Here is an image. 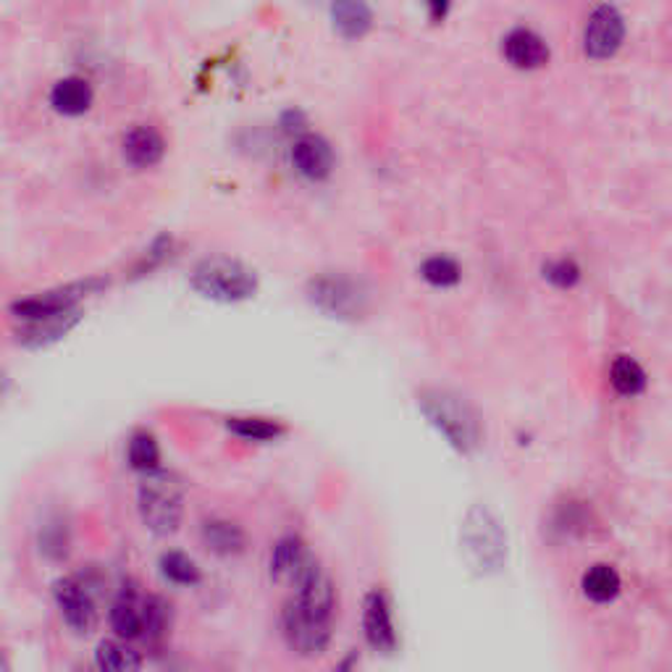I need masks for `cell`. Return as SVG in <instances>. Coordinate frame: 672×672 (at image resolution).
<instances>
[{
  "label": "cell",
  "instance_id": "1",
  "mask_svg": "<svg viewBox=\"0 0 672 672\" xmlns=\"http://www.w3.org/2000/svg\"><path fill=\"white\" fill-rule=\"evenodd\" d=\"M336 615V589L318 560H315L300 581L292 586V594L281 609V634L289 649L300 657L324 654L332 643Z\"/></svg>",
  "mask_w": 672,
  "mask_h": 672
},
{
  "label": "cell",
  "instance_id": "2",
  "mask_svg": "<svg viewBox=\"0 0 672 672\" xmlns=\"http://www.w3.org/2000/svg\"><path fill=\"white\" fill-rule=\"evenodd\" d=\"M418 407L426 421L445 436V441L460 455H473L481 447V418L468 400L447 389H423Z\"/></svg>",
  "mask_w": 672,
  "mask_h": 672
},
{
  "label": "cell",
  "instance_id": "3",
  "mask_svg": "<svg viewBox=\"0 0 672 672\" xmlns=\"http://www.w3.org/2000/svg\"><path fill=\"white\" fill-rule=\"evenodd\" d=\"M137 513L150 534H177L184 517V483L179 475L164 468L145 473L137 486Z\"/></svg>",
  "mask_w": 672,
  "mask_h": 672
},
{
  "label": "cell",
  "instance_id": "4",
  "mask_svg": "<svg viewBox=\"0 0 672 672\" xmlns=\"http://www.w3.org/2000/svg\"><path fill=\"white\" fill-rule=\"evenodd\" d=\"M460 544L468 564L479 575L500 573L507 562V530L483 504L468 509L460 528Z\"/></svg>",
  "mask_w": 672,
  "mask_h": 672
},
{
  "label": "cell",
  "instance_id": "5",
  "mask_svg": "<svg viewBox=\"0 0 672 672\" xmlns=\"http://www.w3.org/2000/svg\"><path fill=\"white\" fill-rule=\"evenodd\" d=\"M190 284L194 292L213 302H242L258 292V277L250 266L228 255H211L192 268Z\"/></svg>",
  "mask_w": 672,
  "mask_h": 672
},
{
  "label": "cell",
  "instance_id": "6",
  "mask_svg": "<svg viewBox=\"0 0 672 672\" xmlns=\"http://www.w3.org/2000/svg\"><path fill=\"white\" fill-rule=\"evenodd\" d=\"M307 298L321 313L352 321L366 313V289L347 273H318L307 284Z\"/></svg>",
  "mask_w": 672,
  "mask_h": 672
},
{
  "label": "cell",
  "instance_id": "7",
  "mask_svg": "<svg viewBox=\"0 0 672 672\" xmlns=\"http://www.w3.org/2000/svg\"><path fill=\"white\" fill-rule=\"evenodd\" d=\"M53 596H56V607L60 617H64V623L69 625L74 634L87 636L96 630L100 613L90 578L85 575L58 578L56 586H53Z\"/></svg>",
  "mask_w": 672,
  "mask_h": 672
},
{
  "label": "cell",
  "instance_id": "8",
  "mask_svg": "<svg viewBox=\"0 0 672 672\" xmlns=\"http://www.w3.org/2000/svg\"><path fill=\"white\" fill-rule=\"evenodd\" d=\"M100 287H105L103 279L74 281V284L48 289V292H40L32 294V298L13 302L11 315L19 321H35V318H45V315L77 311V302L87 298L90 292H98Z\"/></svg>",
  "mask_w": 672,
  "mask_h": 672
},
{
  "label": "cell",
  "instance_id": "9",
  "mask_svg": "<svg viewBox=\"0 0 672 672\" xmlns=\"http://www.w3.org/2000/svg\"><path fill=\"white\" fill-rule=\"evenodd\" d=\"M362 636H366L368 647L381 657H392L400 647L392 602L381 589L368 591L366 600H362Z\"/></svg>",
  "mask_w": 672,
  "mask_h": 672
},
{
  "label": "cell",
  "instance_id": "10",
  "mask_svg": "<svg viewBox=\"0 0 672 672\" xmlns=\"http://www.w3.org/2000/svg\"><path fill=\"white\" fill-rule=\"evenodd\" d=\"M625 22L615 5H596L583 26V51L591 58H609L620 51Z\"/></svg>",
  "mask_w": 672,
  "mask_h": 672
},
{
  "label": "cell",
  "instance_id": "11",
  "mask_svg": "<svg viewBox=\"0 0 672 672\" xmlns=\"http://www.w3.org/2000/svg\"><path fill=\"white\" fill-rule=\"evenodd\" d=\"M292 164L305 179L324 181L334 171V147L321 134L305 132L302 137L294 139Z\"/></svg>",
  "mask_w": 672,
  "mask_h": 672
},
{
  "label": "cell",
  "instance_id": "12",
  "mask_svg": "<svg viewBox=\"0 0 672 672\" xmlns=\"http://www.w3.org/2000/svg\"><path fill=\"white\" fill-rule=\"evenodd\" d=\"M502 53L515 69H541L549 60V45L539 32L528 30V26H515L502 40Z\"/></svg>",
  "mask_w": 672,
  "mask_h": 672
},
{
  "label": "cell",
  "instance_id": "13",
  "mask_svg": "<svg viewBox=\"0 0 672 672\" xmlns=\"http://www.w3.org/2000/svg\"><path fill=\"white\" fill-rule=\"evenodd\" d=\"M313 562H315V557L307 552L305 541H302L300 536H294V534L281 536V539L273 544L271 575H273V581L294 586V583L300 581V575L305 573Z\"/></svg>",
  "mask_w": 672,
  "mask_h": 672
},
{
  "label": "cell",
  "instance_id": "14",
  "mask_svg": "<svg viewBox=\"0 0 672 672\" xmlns=\"http://www.w3.org/2000/svg\"><path fill=\"white\" fill-rule=\"evenodd\" d=\"M109 620L116 638L124 641L145 638V594L137 589H121L111 604Z\"/></svg>",
  "mask_w": 672,
  "mask_h": 672
},
{
  "label": "cell",
  "instance_id": "15",
  "mask_svg": "<svg viewBox=\"0 0 672 672\" xmlns=\"http://www.w3.org/2000/svg\"><path fill=\"white\" fill-rule=\"evenodd\" d=\"M82 321V313L69 311V313H58V315H45V318L35 321H22V328H19V345L40 349L48 347L53 341H58L60 336H66L74 326Z\"/></svg>",
  "mask_w": 672,
  "mask_h": 672
},
{
  "label": "cell",
  "instance_id": "16",
  "mask_svg": "<svg viewBox=\"0 0 672 672\" xmlns=\"http://www.w3.org/2000/svg\"><path fill=\"white\" fill-rule=\"evenodd\" d=\"M121 150H124L126 164L134 168H150L156 166L166 153V139L156 126H132L130 132L124 134V143H121Z\"/></svg>",
  "mask_w": 672,
  "mask_h": 672
},
{
  "label": "cell",
  "instance_id": "17",
  "mask_svg": "<svg viewBox=\"0 0 672 672\" xmlns=\"http://www.w3.org/2000/svg\"><path fill=\"white\" fill-rule=\"evenodd\" d=\"M200 536H203V544L211 549L213 555L221 557H234L242 555L247 547V536L237 523L226 520V517H211V520L203 523L200 528Z\"/></svg>",
  "mask_w": 672,
  "mask_h": 672
},
{
  "label": "cell",
  "instance_id": "18",
  "mask_svg": "<svg viewBox=\"0 0 672 672\" xmlns=\"http://www.w3.org/2000/svg\"><path fill=\"white\" fill-rule=\"evenodd\" d=\"M92 85L82 77H64L53 85L51 105L64 116H82L92 105Z\"/></svg>",
  "mask_w": 672,
  "mask_h": 672
},
{
  "label": "cell",
  "instance_id": "19",
  "mask_svg": "<svg viewBox=\"0 0 672 672\" xmlns=\"http://www.w3.org/2000/svg\"><path fill=\"white\" fill-rule=\"evenodd\" d=\"M581 591L589 602L609 604L620 596L623 578L613 568V564H607V562L591 564V568L581 578Z\"/></svg>",
  "mask_w": 672,
  "mask_h": 672
},
{
  "label": "cell",
  "instance_id": "20",
  "mask_svg": "<svg viewBox=\"0 0 672 672\" xmlns=\"http://www.w3.org/2000/svg\"><path fill=\"white\" fill-rule=\"evenodd\" d=\"M98 672H143V657L124 638H105L96 649Z\"/></svg>",
  "mask_w": 672,
  "mask_h": 672
},
{
  "label": "cell",
  "instance_id": "21",
  "mask_svg": "<svg viewBox=\"0 0 672 672\" xmlns=\"http://www.w3.org/2000/svg\"><path fill=\"white\" fill-rule=\"evenodd\" d=\"M334 26L339 30L341 37H362L373 24V11L366 3H355V0H345V3L332 5Z\"/></svg>",
  "mask_w": 672,
  "mask_h": 672
},
{
  "label": "cell",
  "instance_id": "22",
  "mask_svg": "<svg viewBox=\"0 0 672 672\" xmlns=\"http://www.w3.org/2000/svg\"><path fill=\"white\" fill-rule=\"evenodd\" d=\"M609 384L620 396H638L647 389V371L628 355H617L609 366Z\"/></svg>",
  "mask_w": 672,
  "mask_h": 672
},
{
  "label": "cell",
  "instance_id": "23",
  "mask_svg": "<svg viewBox=\"0 0 672 672\" xmlns=\"http://www.w3.org/2000/svg\"><path fill=\"white\" fill-rule=\"evenodd\" d=\"M226 428L245 441H273L284 434V426L279 421L260 418V415H234V418H226Z\"/></svg>",
  "mask_w": 672,
  "mask_h": 672
},
{
  "label": "cell",
  "instance_id": "24",
  "mask_svg": "<svg viewBox=\"0 0 672 672\" xmlns=\"http://www.w3.org/2000/svg\"><path fill=\"white\" fill-rule=\"evenodd\" d=\"M158 568L160 575H164L168 583H177V586H198V583L203 581L198 562H194L190 555L177 552V549L160 555Z\"/></svg>",
  "mask_w": 672,
  "mask_h": 672
},
{
  "label": "cell",
  "instance_id": "25",
  "mask_svg": "<svg viewBox=\"0 0 672 672\" xmlns=\"http://www.w3.org/2000/svg\"><path fill=\"white\" fill-rule=\"evenodd\" d=\"M126 460H130V466L137 470V473H153V470H158L160 466V447L158 439L150 432H137L132 434L130 447H126Z\"/></svg>",
  "mask_w": 672,
  "mask_h": 672
},
{
  "label": "cell",
  "instance_id": "26",
  "mask_svg": "<svg viewBox=\"0 0 672 672\" xmlns=\"http://www.w3.org/2000/svg\"><path fill=\"white\" fill-rule=\"evenodd\" d=\"M421 277L434 287H455L460 281L462 271L460 264L449 255H434V258H426L421 266Z\"/></svg>",
  "mask_w": 672,
  "mask_h": 672
},
{
  "label": "cell",
  "instance_id": "27",
  "mask_svg": "<svg viewBox=\"0 0 672 672\" xmlns=\"http://www.w3.org/2000/svg\"><path fill=\"white\" fill-rule=\"evenodd\" d=\"M40 549L51 557V560H60L69 555V528L60 520H51L43 526L40 534Z\"/></svg>",
  "mask_w": 672,
  "mask_h": 672
},
{
  "label": "cell",
  "instance_id": "28",
  "mask_svg": "<svg viewBox=\"0 0 672 672\" xmlns=\"http://www.w3.org/2000/svg\"><path fill=\"white\" fill-rule=\"evenodd\" d=\"M168 604L156 594L145 596V638H160L168 628Z\"/></svg>",
  "mask_w": 672,
  "mask_h": 672
},
{
  "label": "cell",
  "instance_id": "29",
  "mask_svg": "<svg viewBox=\"0 0 672 672\" xmlns=\"http://www.w3.org/2000/svg\"><path fill=\"white\" fill-rule=\"evenodd\" d=\"M544 279L560 289H570L581 281V266H578L573 258L552 260V264L544 266Z\"/></svg>",
  "mask_w": 672,
  "mask_h": 672
},
{
  "label": "cell",
  "instance_id": "30",
  "mask_svg": "<svg viewBox=\"0 0 672 672\" xmlns=\"http://www.w3.org/2000/svg\"><path fill=\"white\" fill-rule=\"evenodd\" d=\"M586 526V513L581 509V504L575 502H568V507H560L557 509V526L568 534V530H575V528H583Z\"/></svg>",
  "mask_w": 672,
  "mask_h": 672
},
{
  "label": "cell",
  "instance_id": "31",
  "mask_svg": "<svg viewBox=\"0 0 672 672\" xmlns=\"http://www.w3.org/2000/svg\"><path fill=\"white\" fill-rule=\"evenodd\" d=\"M281 124H284V132H298L302 137V130H305V113L302 111H287L284 116H281Z\"/></svg>",
  "mask_w": 672,
  "mask_h": 672
},
{
  "label": "cell",
  "instance_id": "32",
  "mask_svg": "<svg viewBox=\"0 0 672 672\" xmlns=\"http://www.w3.org/2000/svg\"><path fill=\"white\" fill-rule=\"evenodd\" d=\"M358 662H360L358 651H347V654L334 664L332 672H358Z\"/></svg>",
  "mask_w": 672,
  "mask_h": 672
}]
</instances>
